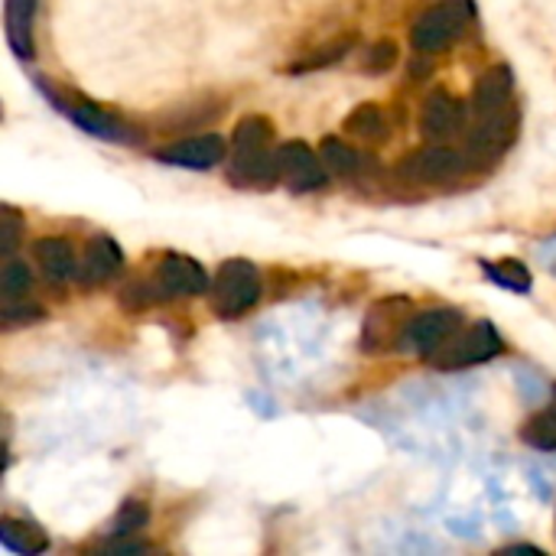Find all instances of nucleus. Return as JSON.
Masks as SVG:
<instances>
[{"label":"nucleus","instance_id":"obj_27","mask_svg":"<svg viewBox=\"0 0 556 556\" xmlns=\"http://www.w3.org/2000/svg\"><path fill=\"white\" fill-rule=\"evenodd\" d=\"M20 231H23V225H20L16 208L3 205V208H0V251H3V257H10V254L16 251V244H20Z\"/></svg>","mask_w":556,"mask_h":556},{"label":"nucleus","instance_id":"obj_9","mask_svg":"<svg viewBox=\"0 0 556 556\" xmlns=\"http://www.w3.org/2000/svg\"><path fill=\"white\" fill-rule=\"evenodd\" d=\"M469 166V156L446 147V143H433V147H424L417 153H410L404 163H401V176L410 179V182H420V186H443V182H453L466 173Z\"/></svg>","mask_w":556,"mask_h":556},{"label":"nucleus","instance_id":"obj_25","mask_svg":"<svg viewBox=\"0 0 556 556\" xmlns=\"http://www.w3.org/2000/svg\"><path fill=\"white\" fill-rule=\"evenodd\" d=\"M42 316H46V313H42V306L26 303V296H23V300H13V303H3V309H0V323H3V329L29 326V323H39Z\"/></svg>","mask_w":556,"mask_h":556},{"label":"nucleus","instance_id":"obj_1","mask_svg":"<svg viewBox=\"0 0 556 556\" xmlns=\"http://www.w3.org/2000/svg\"><path fill=\"white\" fill-rule=\"evenodd\" d=\"M235 156L228 179L241 189H270L280 182L277 169V147H274V127L261 114H248L235 124Z\"/></svg>","mask_w":556,"mask_h":556},{"label":"nucleus","instance_id":"obj_19","mask_svg":"<svg viewBox=\"0 0 556 556\" xmlns=\"http://www.w3.org/2000/svg\"><path fill=\"white\" fill-rule=\"evenodd\" d=\"M345 134L358 140H384L388 137V114L378 104H358L345 117Z\"/></svg>","mask_w":556,"mask_h":556},{"label":"nucleus","instance_id":"obj_24","mask_svg":"<svg viewBox=\"0 0 556 556\" xmlns=\"http://www.w3.org/2000/svg\"><path fill=\"white\" fill-rule=\"evenodd\" d=\"M150 525V508L143 505V502H124L121 505V511H117V518H114V525H111V534L114 538H130V534H137V531H143Z\"/></svg>","mask_w":556,"mask_h":556},{"label":"nucleus","instance_id":"obj_3","mask_svg":"<svg viewBox=\"0 0 556 556\" xmlns=\"http://www.w3.org/2000/svg\"><path fill=\"white\" fill-rule=\"evenodd\" d=\"M518 130H521V111L515 104L492 111V114H482V117H472V130L466 134L469 163L492 166L495 160H502L515 147Z\"/></svg>","mask_w":556,"mask_h":556},{"label":"nucleus","instance_id":"obj_26","mask_svg":"<svg viewBox=\"0 0 556 556\" xmlns=\"http://www.w3.org/2000/svg\"><path fill=\"white\" fill-rule=\"evenodd\" d=\"M349 46H352V39H342V42H332V46H326L323 52H313V55H306L300 65H290V72H309V68H326V65H332V62H339L345 52H349Z\"/></svg>","mask_w":556,"mask_h":556},{"label":"nucleus","instance_id":"obj_5","mask_svg":"<svg viewBox=\"0 0 556 556\" xmlns=\"http://www.w3.org/2000/svg\"><path fill=\"white\" fill-rule=\"evenodd\" d=\"M495 355H502V336L489 319H479L469 329H459L430 362L440 371H463L482 362H492Z\"/></svg>","mask_w":556,"mask_h":556},{"label":"nucleus","instance_id":"obj_22","mask_svg":"<svg viewBox=\"0 0 556 556\" xmlns=\"http://www.w3.org/2000/svg\"><path fill=\"white\" fill-rule=\"evenodd\" d=\"M521 440L534 450H544V453H556V388L554 401L547 404V410H541L538 417H531L521 430Z\"/></svg>","mask_w":556,"mask_h":556},{"label":"nucleus","instance_id":"obj_21","mask_svg":"<svg viewBox=\"0 0 556 556\" xmlns=\"http://www.w3.org/2000/svg\"><path fill=\"white\" fill-rule=\"evenodd\" d=\"M482 270L492 283L505 287V290H515V293H528L531 290V270L515 261V257H502V261H482Z\"/></svg>","mask_w":556,"mask_h":556},{"label":"nucleus","instance_id":"obj_28","mask_svg":"<svg viewBox=\"0 0 556 556\" xmlns=\"http://www.w3.org/2000/svg\"><path fill=\"white\" fill-rule=\"evenodd\" d=\"M394 62H397V46H394L391 39H381V42H375V46L368 49L365 72H371V75H381V72H388Z\"/></svg>","mask_w":556,"mask_h":556},{"label":"nucleus","instance_id":"obj_11","mask_svg":"<svg viewBox=\"0 0 556 556\" xmlns=\"http://www.w3.org/2000/svg\"><path fill=\"white\" fill-rule=\"evenodd\" d=\"M466 104L450 94V91H433L427 101H424V111H420V130L427 140L433 143H443V140H453L456 134H463L466 127Z\"/></svg>","mask_w":556,"mask_h":556},{"label":"nucleus","instance_id":"obj_16","mask_svg":"<svg viewBox=\"0 0 556 556\" xmlns=\"http://www.w3.org/2000/svg\"><path fill=\"white\" fill-rule=\"evenodd\" d=\"M33 254H36V264H39V270L46 274L49 283L75 280L78 261H75V251H72V244L65 238H39Z\"/></svg>","mask_w":556,"mask_h":556},{"label":"nucleus","instance_id":"obj_7","mask_svg":"<svg viewBox=\"0 0 556 556\" xmlns=\"http://www.w3.org/2000/svg\"><path fill=\"white\" fill-rule=\"evenodd\" d=\"M277 169L280 182L290 192H316L329 182V166L323 163V153H313L303 140H287L277 147Z\"/></svg>","mask_w":556,"mask_h":556},{"label":"nucleus","instance_id":"obj_20","mask_svg":"<svg viewBox=\"0 0 556 556\" xmlns=\"http://www.w3.org/2000/svg\"><path fill=\"white\" fill-rule=\"evenodd\" d=\"M319 153H323V163L329 166V173L339 176V179H349V176H355L362 169V153L352 150L339 137H326L323 147H319Z\"/></svg>","mask_w":556,"mask_h":556},{"label":"nucleus","instance_id":"obj_8","mask_svg":"<svg viewBox=\"0 0 556 556\" xmlns=\"http://www.w3.org/2000/svg\"><path fill=\"white\" fill-rule=\"evenodd\" d=\"M459 329H463V316L456 309H424L414 313V319L407 323L401 349L420 358H433Z\"/></svg>","mask_w":556,"mask_h":556},{"label":"nucleus","instance_id":"obj_6","mask_svg":"<svg viewBox=\"0 0 556 556\" xmlns=\"http://www.w3.org/2000/svg\"><path fill=\"white\" fill-rule=\"evenodd\" d=\"M414 319V303L407 296H388L378 300L362 326V352L368 355H381L391 349H401L404 329Z\"/></svg>","mask_w":556,"mask_h":556},{"label":"nucleus","instance_id":"obj_15","mask_svg":"<svg viewBox=\"0 0 556 556\" xmlns=\"http://www.w3.org/2000/svg\"><path fill=\"white\" fill-rule=\"evenodd\" d=\"M508 104H515V75H511L508 65H492V68L476 81L469 117H482V114L502 111V108H508Z\"/></svg>","mask_w":556,"mask_h":556},{"label":"nucleus","instance_id":"obj_29","mask_svg":"<svg viewBox=\"0 0 556 556\" xmlns=\"http://www.w3.org/2000/svg\"><path fill=\"white\" fill-rule=\"evenodd\" d=\"M104 551H111V554H147L150 547L137 544V541H111V544H104Z\"/></svg>","mask_w":556,"mask_h":556},{"label":"nucleus","instance_id":"obj_13","mask_svg":"<svg viewBox=\"0 0 556 556\" xmlns=\"http://www.w3.org/2000/svg\"><path fill=\"white\" fill-rule=\"evenodd\" d=\"M156 280L166 296H199L208 290L202 264L186 254H166L156 267Z\"/></svg>","mask_w":556,"mask_h":556},{"label":"nucleus","instance_id":"obj_17","mask_svg":"<svg viewBox=\"0 0 556 556\" xmlns=\"http://www.w3.org/2000/svg\"><path fill=\"white\" fill-rule=\"evenodd\" d=\"M33 13H36V0H7V7H3L7 42L23 62H29L36 55V49H33Z\"/></svg>","mask_w":556,"mask_h":556},{"label":"nucleus","instance_id":"obj_12","mask_svg":"<svg viewBox=\"0 0 556 556\" xmlns=\"http://www.w3.org/2000/svg\"><path fill=\"white\" fill-rule=\"evenodd\" d=\"M160 163L169 166H186V169H212L225 160V140L218 134H199V137H182L173 140L169 147H160L153 153Z\"/></svg>","mask_w":556,"mask_h":556},{"label":"nucleus","instance_id":"obj_18","mask_svg":"<svg viewBox=\"0 0 556 556\" xmlns=\"http://www.w3.org/2000/svg\"><path fill=\"white\" fill-rule=\"evenodd\" d=\"M0 541H3L7 551L23 556H36L49 551L46 531L36 528V525H29V521H16V518H3V521H0Z\"/></svg>","mask_w":556,"mask_h":556},{"label":"nucleus","instance_id":"obj_4","mask_svg":"<svg viewBox=\"0 0 556 556\" xmlns=\"http://www.w3.org/2000/svg\"><path fill=\"white\" fill-rule=\"evenodd\" d=\"M261 300V274L251 261H225L212 280V306L222 319L244 316Z\"/></svg>","mask_w":556,"mask_h":556},{"label":"nucleus","instance_id":"obj_10","mask_svg":"<svg viewBox=\"0 0 556 556\" xmlns=\"http://www.w3.org/2000/svg\"><path fill=\"white\" fill-rule=\"evenodd\" d=\"M42 85V81H39ZM42 91H46V98L72 121V124H78L81 130H88V134H94V137H104V140H127L130 137V130L111 114V111H104L101 104H94V101H85V98H62L59 91H52L49 85H42Z\"/></svg>","mask_w":556,"mask_h":556},{"label":"nucleus","instance_id":"obj_23","mask_svg":"<svg viewBox=\"0 0 556 556\" xmlns=\"http://www.w3.org/2000/svg\"><path fill=\"white\" fill-rule=\"evenodd\" d=\"M29 267L23 261H7L3 264V274H0V293H3V303H13V300H23L29 293Z\"/></svg>","mask_w":556,"mask_h":556},{"label":"nucleus","instance_id":"obj_14","mask_svg":"<svg viewBox=\"0 0 556 556\" xmlns=\"http://www.w3.org/2000/svg\"><path fill=\"white\" fill-rule=\"evenodd\" d=\"M121 267H124V254H121L117 241L108 238V235H94V238L85 244V254H81V261H78L75 280L85 283V287H98V283L117 277Z\"/></svg>","mask_w":556,"mask_h":556},{"label":"nucleus","instance_id":"obj_2","mask_svg":"<svg viewBox=\"0 0 556 556\" xmlns=\"http://www.w3.org/2000/svg\"><path fill=\"white\" fill-rule=\"evenodd\" d=\"M472 16H476L472 0H440L420 13V20L410 29V42L420 55L443 52L463 36V29L472 23Z\"/></svg>","mask_w":556,"mask_h":556}]
</instances>
